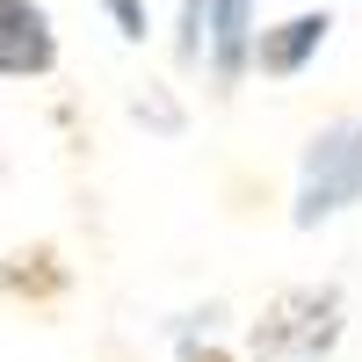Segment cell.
<instances>
[{"label": "cell", "instance_id": "cell-7", "mask_svg": "<svg viewBox=\"0 0 362 362\" xmlns=\"http://www.w3.org/2000/svg\"><path fill=\"white\" fill-rule=\"evenodd\" d=\"M203 362H232V355H218V348H210V355H203Z\"/></svg>", "mask_w": 362, "mask_h": 362}, {"label": "cell", "instance_id": "cell-4", "mask_svg": "<svg viewBox=\"0 0 362 362\" xmlns=\"http://www.w3.org/2000/svg\"><path fill=\"white\" fill-rule=\"evenodd\" d=\"M58 66V29L44 15V0H0V73L37 80Z\"/></svg>", "mask_w": 362, "mask_h": 362}, {"label": "cell", "instance_id": "cell-6", "mask_svg": "<svg viewBox=\"0 0 362 362\" xmlns=\"http://www.w3.org/2000/svg\"><path fill=\"white\" fill-rule=\"evenodd\" d=\"M116 22H124V37H145V15H138V0H109Z\"/></svg>", "mask_w": 362, "mask_h": 362}, {"label": "cell", "instance_id": "cell-5", "mask_svg": "<svg viewBox=\"0 0 362 362\" xmlns=\"http://www.w3.org/2000/svg\"><path fill=\"white\" fill-rule=\"evenodd\" d=\"M326 37H334V15H290V22H276V29H261L254 37V66L268 73V80H290V73H305L312 58L326 51Z\"/></svg>", "mask_w": 362, "mask_h": 362}, {"label": "cell", "instance_id": "cell-2", "mask_svg": "<svg viewBox=\"0 0 362 362\" xmlns=\"http://www.w3.org/2000/svg\"><path fill=\"white\" fill-rule=\"evenodd\" d=\"M254 0H189L181 8V58H210V80L232 87L254 66Z\"/></svg>", "mask_w": 362, "mask_h": 362}, {"label": "cell", "instance_id": "cell-3", "mask_svg": "<svg viewBox=\"0 0 362 362\" xmlns=\"http://www.w3.org/2000/svg\"><path fill=\"white\" fill-rule=\"evenodd\" d=\"M341 334V290H290L254 326V362H319Z\"/></svg>", "mask_w": 362, "mask_h": 362}, {"label": "cell", "instance_id": "cell-1", "mask_svg": "<svg viewBox=\"0 0 362 362\" xmlns=\"http://www.w3.org/2000/svg\"><path fill=\"white\" fill-rule=\"evenodd\" d=\"M348 203H362V116H334L312 131L297 174V225H326Z\"/></svg>", "mask_w": 362, "mask_h": 362}]
</instances>
